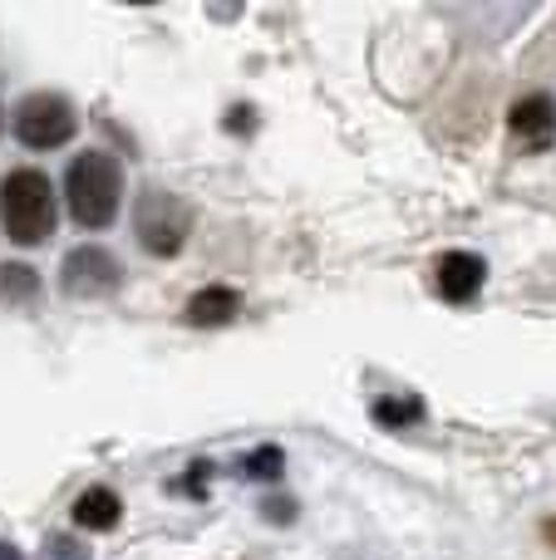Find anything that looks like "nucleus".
<instances>
[{
  "mask_svg": "<svg viewBox=\"0 0 556 560\" xmlns=\"http://www.w3.org/2000/svg\"><path fill=\"white\" fill-rule=\"evenodd\" d=\"M0 300L5 305H30L39 300V276L30 266H0Z\"/></svg>",
  "mask_w": 556,
  "mask_h": 560,
  "instance_id": "9b49d317",
  "label": "nucleus"
},
{
  "mask_svg": "<svg viewBox=\"0 0 556 560\" xmlns=\"http://www.w3.org/2000/svg\"><path fill=\"white\" fill-rule=\"evenodd\" d=\"M508 128L522 148H547L556 138V98L552 94H528L508 114Z\"/></svg>",
  "mask_w": 556,
  "mask_h": 560,
  "instance_id": "0eeeda50",
  "label": "nucleus"
},
{
  "mask_svg": "<svg viewBox=\"0 0 556 560\" xmlns=\"http://www.w3.org/2000/svg\"><path fill=\"white\" fill-rule=\"evenodd\" d=\"M0 222L15 246H39L59 222L55 183L39 167H10L0 177Z\"/></svg>",
  "mask_w": 556,
  "mask_h": 560,
  "instance_id": "f03ea898",
  "label": "nucleus"
},
{
  "mask_svg": "<svg viewBox=\"0 0 556 560\" xmlns=\"http://www.w3.org/2000/svg\"><path fill=\"white\" fill-rule=\"evenodd\" d=\"M134 226H138V242H143V252L153 256H177L187 242V226H193V212H187L183 202H177L173 192H158V187H148L143 197H138L134 207Z\"/></svg>",
  "mask_w": 556,
  "mask_h": 560,
  "instance_id": "20e7f679",
  "label": "nucleus"
},
{
  "mask_svg": "<svg viewBox=\"0 0 556 560\" xmlns=\"http://www.w3.org/2000/svg\"><path fill=\"white\" fill-rule=\"evenodd\" d=\"M65 202L84 232H104L124 207V163L114 153H79L65 173Z\"/></svg>",
  "mask_w": 556,
  "mask_h": 560,
  "instance_id": "f257e3e1",
  "label": "nucleus"
},
{
  "mask_svg": "<svg viewBox=\"0 0 556 560\" xmlns=\"http://www.w3.org/2000/svg\"><path fill=\"white\" fill-rule=\"evenodd\" d=\"M49 560H84V551H79L69 536H55V541H49Z\"/></svg>",
  "mask_w": 556,
  "mask_h": 560,
  "instance_id": "ddd939ff",
  "label": "nucleus"
},
{
  "mask_svg": "<svg viewBox=\"0 0 556 560\" xmlns=\"http://www.w3.org/2000/svg\"><path fill=\"white\" fill-rule=\"evenodd\" d=\"M59 285H65L74 300H104L124 285V266H118L114 252H104V246L89 242V246H74V252L65 256Z\"/></svg>",
  "mask_w": 556,
  "mask_h": 560,
  "instance_id": "39448f33",
  "label": "nucleus"
},
{
  "mask_svg": "<svg viewBox=\"0 0 556 560\" xmlns=\"http://www.w3.org/2000/svg\"><path fill=\"white\" fill-rule=\"evenodd\" d=\"M0 560H25V556H20L15 546H5V541H0Z\"/></svg>",
  "mask_w": 556,
  "mask_h": 560,
  "instance_id": "4468645a",
  "label": "nucleus"
},
{
  "mask_svg": "<svg viewBox=\"0 0 556 560\" xmlns=\"http://www.w3.org/2000/svg\"><path fill=\"white\" fill-rule=\"evenodd\" d=\"M124 522V502H118L114 487H84L74 502V526H84V532H114V526Z\"/></svg>",
  "mask_w": 556,
  "mask_h": 560,
  "instance_id": "6e6552de",
  "label": "nucleus"
},
{
  "mask_svg": "<svg viewBox=\"0 0 556 560\" xmlns=\"http://www.w3.org/2000/svg\"><path fill=\"white\" fill-rule=\"evenodd\" d=\"M281 463H286L281 447H256V453L242 463V472L252 477V482H276V477H281Z\"/></svg>",
  "mask_w": 556,
  "mask_h": 560,
  "instance_id": "f8f14e48",
  "label": "nucleus"
},
{
  "mask_svg": "<svg viewBox=\"0 0 556 560\" xmlns=\"http://www.w3.org/2000/svg\"><path fill=\"white\" fill-rule=\"evenodd\" d=\"M74 133H79V114H74V104H69L65 94L39 89V94H25L15 104V138L25 148H35V153L65 148Z\"/></svg>",
  "mask_w": 556,
  "mask_h": 560,
  "instance_id": "7ed1b4c3",
  "label": "nucleus"
},
{
  "mask_svg": "<svg viewBox=\"0 0 556 560\" xmlns=\"http://www.w3.org/2000/svg\"><path fill=\"white\" fill-rule=\"evenodd\" d=\"M433 280H439V295L449 300V305H463V300H473L483 290V280H488V261L473 256V252H449V256H439Z\"/></svg>",
  "mask_w": 556,
  "mask_h": 560,
  "instance_id": "423d86ee",
  "label": "nucleus"
},
{
  "mask_svg": "<svg viewBox=\"0 0 556 560\" xmlns=\"http://www.w3.org/2000/svg\"><path fill=\"white\" fill-rule=\"evenodd\" d=\"M236 310H242V295H236L232 285H207L197 290L193 300H187V325H227V319H236Z\"/></svg>",
  "mask_w": 556,
  "mask_h": 560,
  "instance_id": "1a4fd4ad",
  "label": "nucleus"
},
{
  "mask_svg": "<svg viewBox=\"0 0 556 560\" xmlns=\"http://www.w3.org/2000/svg\"><path fill=\"white\" fill-rule=\"evenodd\" d=\"M370 413H374V423H384V428H409V423H419V418H424V398H414V394L374 398Z\"/></svg>",
  "mask_w": 556,
  "mask_h": 560,
  "instance_id": "9d476101",
  "label": "nucleus"
}]
</instances>
